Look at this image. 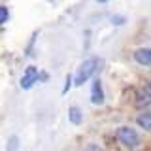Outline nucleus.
Wrapping results in <instances>:
<instances>
[{
    "label": "nucleus",
    "mask_w": 151,
    "mask_h": 151,
    "mask_svg": "<svg viewBox=\"0 0 151 151\" xmlns=\"http://www.w3.org/2000/svg\"><path fill=\"white\" fill-rule=\"evenodd\" d=\"M40 79V72H38V68L36 66H27L25 68V74H23V78H21V81H19V85H21V89H30V87H34V83Z\"/></svg>",
    "instance_id": "nucleus-3"
},
{
    "label": "nucleus",
    "mask_w": 151,
    "mask_h": 151,
    "mask_svg": "<svg viewBox=\"0 0 151 151\" xmlns=\"http://www.w3.org/2000/svg\"><path fill=\"white\" fill-rule=\"evenodd\" d=\"M136 123H138L144 130L151 132V111H142L140 115L136 117Z\"/></svg>",
    "instance_id": "nucleus-6"
},
{
    "label": "nucleus",
    "mask_w": 151,
    "mask_h": 151,
    "mask_svg": "<svg viewBox=\"0 0 151 151\" xmlns=\"http://www.w3.org/2000/svg\"><path fill=\"white\" fill-rule=\"evenodd\" d=\"M9 19V9L6 6H0V25H4Z\"/></svg>",
    "instance_id": "nucleus-8"
},
{
    "label": "nucleus",
    "mask_w": 151,
    "mask_h": 151,
    "mask_svg": "<svg viewBox=\"0 0 151 151\" xmlns=\"http://www.w3.org/2000/svg\"><path fill=\"white\" fill-rule=\"evenodd\" d=\"M111 23H113V25H123V23H125V17H121V15H113V17H111Z\"/></svg>",
    "instance_id": "nucleus-10"
},
{
    "label": "nucleus",
    "mask_w": 151,
    "mask_h": 151,
    "mask_svg": "<svg viewBox=\"0 0 151 151\" xmlns=\"http://www.w3.org/2000/svg\"><path fill=\"white\" fill-rule=\"evenodd\" d=\"M15 147H17V138H15V136H13V138L8 142V149H9V151H13Z\"/></svg>",
    "instance_id": "nucleus-11"
},
{
    "label": "nucleus",
    "mask_w": 151,
    "mask_h": 151,
    "mask_svg": "<svg viewBox=\"0 0 151 151\" xmlns=\"http://www.w3.org/2000/svg\"><path fill=\"white\" fill-rule=\"evenodd\" d=\"M100 64H102V60L98 59V57H89V59H85L83 63L79 64L78 72L74 76V83L79 87V85H83L85 81H89V79L96 74V70L100 68Z\"/></svg>",
    "instance_id": "nucleus-1"
},
{
    "label": "nucleus",
    "mask_w": 151,
    "mask_h": 151,
    "mask_svg": "<svg viewBox=\"0 0 151 151\" xmlns=\"http://www.w3.org/2000/svg\"><path fill=\"white\" fill-rule=\"evenodd\" d=\"M89 149H91V151H104V149H100V147H96V145H91Z\"/></svg>",
    "instance_id": "nucleus-12"
},
{
    "label": "nucleus",
    "mask_w": 151,
    "mask_h": 151,
    "mask_svg": "<svg viewBox=\"0 0 151 151\" xmlns=\"http://www.w3.org/2000/svg\"><path fill=\"white\" fill-rule=\"evenodd\" d=\"M91 102L94 106H100L104 102V91H102V81L100 79H93V85H91Z\"/></svg>",
    "instance_id": "nucleus-5"
},
{
    "label": "nucleus",
    "mask_w": 151,
    "mask_h": 151,
    "mask_svg": "<svg viewBox=\"0 0 151 151\" xmlns=\"http://www.w3.org/2000/svg\"><path fill=\"white\" fill-rule=\"evenodd\" d=\"M72 83H74V78L72 76H66V83H64V89H63V94H66L70 91V87H72Z\"/></svg>",
    "instance_id": "nucleus-9"
},
{
    "label": "nucleus",
    "mask_w": 151,
    "mask_h": 151,
    "mask_svg": "<svg viewBox=\"0 0 151 151\" xmlns=\"http://www.w3.org/2000/svg\"><path fill=\"white\" fill-rule=\"evenodd\" d=\"M96 2H98V4H106L108 0H96Z\"/></svg>",
    "instance_id": "nucleus-13"
},
{
    "label": "nucleus",
    "mask_w": 151,
    "mask_h": 151,
    "mask_svg": "<svg viewBox=\"0 0 151 151\" xmlns=\"http://www.w3.org/2000/svg\"><path fill=\"white\" fill-rule=\"evenodd\" d=\"M68 119H70V123H74V125H81V121H83V111L79 110L78 106H70V110H68Z\"/></svg>",
    "instance_id": "nucleus-7"
},
{
    "label": "nucleus",
    "mask_w": 151,
    "mask_h": 151,
    "mask_svg": "<svg viewBox=\"0 0 151 151\" xmlns=\"http://www.w3.org/2000/svg\"><path fill=\"white\" fill-rule=\"evenodd\" d=\"M147 87H149V93H151V81H149V85H147Z\"/></svg>",
    "instance_id": "nucleus-14"
},
{
    "label": "nucleus",
    "mask_w": 151,
    "mask_h": 151,
    "mask_svg": "<svg viewBox=\"0 0 151 151\" xmlns=\"http://www.w3.org/2000/svg\"><path fill=\"white\" fill-rule=\"evenodd\" d=\"M117 140L127 149H136L140 145V134L134 129H130V127H119L117 129Z\"/></svg>",
    "instance_id": "nucleus-2"
},
{
    "label": "nucleus",
    "mask_w": 151,
    "mask_h": 151,
    "mask_svg": "<svg viewBox=\"0 0 151 151\" xmlns=\"http://www.w3.org/2000/svg\"><path fill=\"white\" fill-rule=\"evenodd\" d=\"M132 57H134V60L140 66L151 68V49H149V47H140V49H136Z\"/></svg>",
    "instance_id": "nucleus-4"
}]
</instances>
